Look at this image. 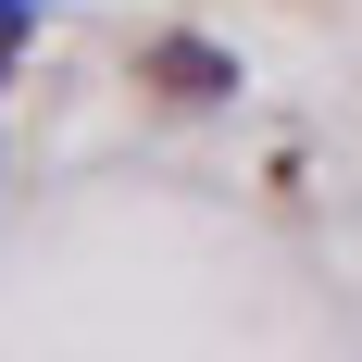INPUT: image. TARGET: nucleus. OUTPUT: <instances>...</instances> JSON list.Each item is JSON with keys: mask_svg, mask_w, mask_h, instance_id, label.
Here are the masks:
<instances>
[{"mask_svg": "<svg viewBox=\"0 0 362 362\" xmlns=\"http://www.w3.org/2000/svg\"><path fill=\"white\" fill-rule=\"evenodd\" d=\"M150 88H175V100H225L238 63H225L213 37H163V50H150Z\"/></svg>", "mask_w": 362, "mask_h": 362, "instance_id": "obj_1", "label": "nucleus"}, {"mask_svg": "<svg viewBox=\"0 0 362 362\" xmlns=\"http://www.w3.org/2000/svg\"><path fill=\"white\" fill-rule=\"evenodd\" d=\"M37 25H50L37 0H0V75H13V63H25V50H37Z\"/></svg>", "mask_w": 362, "mask_h": 362, "instance_id": "obj_2", "label": "nucleus"}]
</instances>
